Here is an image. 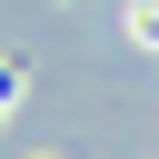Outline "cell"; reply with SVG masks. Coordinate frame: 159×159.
<instances>
[{
    "mask_svg": "<svg viewBox=\"0 0 159 159\" xmlns=\"http://www.w3.org/2000/svg\"><path fill=\"white\" fill-rule=\"evenodd\" d=\"M139 30H149V40H159V0H139Z\"/></svg>",
    "mask_w": 159,
    "mask_h": 159,
    "instance_id": "1",
    "label": "cell"
}]
</instances>
